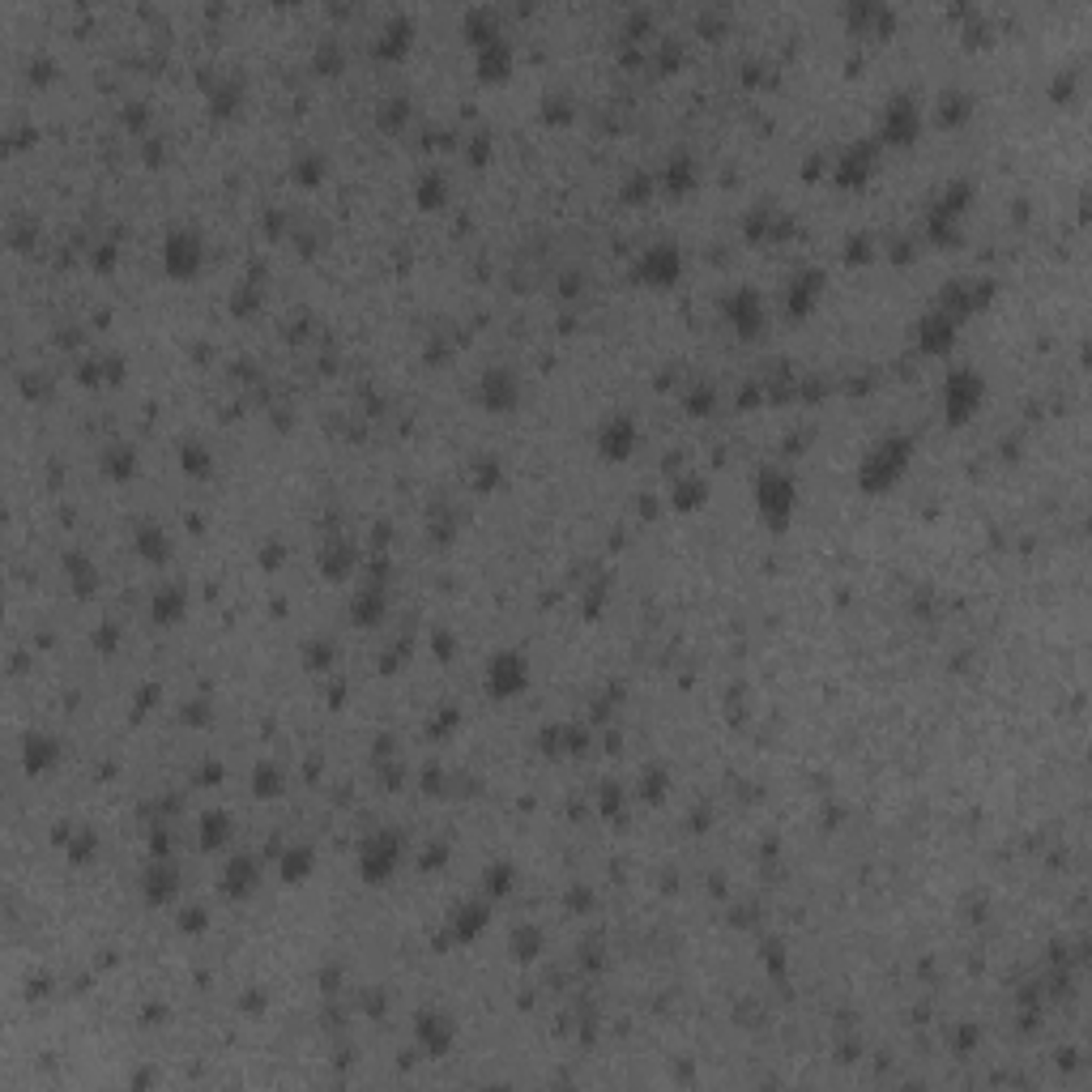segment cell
Here are the masks:
<instances>
[{
  "label": "cell",
  "instance_id": "obj_26",
  "mask_svg": "<svg viewBox=\"0 0 1092 1092\" xmlns=\"http://www.w3.org/2000/svg\"><path fill=\"white\" fill-rule=\"evenodd\" d=\"M415 197H418V205H423V209H439V205H444V197H448L444 176H439V171H427V176L415 183Z\"/></svg>",
  "mask_w": 1092,
  "mask_h": 1092
},
{
  "label": "cell",
  "instance_id": "obj_36",
  "mask_svg": "<svg viewBox=\"0 0 1092 1092\" xmlns=\"http://www.w3.org/2000/svg\"><path fill=\"white\" fill-rule=\"evenodd\" d=\"M183 461H188V470H192V474H205V470H209V453L201 457V453H197V444H183Z\"/></svg>",
  "mask_w": 1092,
  "mask_h": 1092
},
{
  "label": "cell",
  "instance_id": "obj_18",
  "mask_svg": "<svg viewBox=\"0 0 1092 1092\" xmlns=\"http://www.w3.org/2000/svg\"><path fill=\"white\" fill-rule=\"evenodd\" d=\"M145 901L150 905H162V901H171L176 896V870L167 867V858H154V867L145 870Z\"/></svg>",
  "mask_w": 1092,
  "mask_h": 1092
},
{
  "label": "cell",
  "instance_id": "obj_11",
  "mask_svg": "<svg viewBox=\"0 0 1092 1092\" xmlns=\"http://www.w3.org/2000/svg\"><path fill=\"white\" fill-rule=\"evenodd\" d=\"M917 128H922V112L910 103V98H892L884 112V141L892 145H910L917 137Z\"/></svg>",
  "mask_w": 1092,
  "mask_h": 1092
},
{
  "label": "cell",
  "instance_id": "obj_33",
  "mask_svg": "<svg viewBox=\"0 0 1092 1092\" xmlns=\"http://www.w3.org/2000/svg\"><path fill=\"white\" fill-rule=\"evenodd\" d=\"M512 952H517V960H534V956H538V934H534V931H521L517 939H512Z\"/></svg>",
  "mask_w": 1092,
  "mask_h": 1092
},
{
  "label": "cell",
  "instance_id": "obj_17",
  "mask_svg": "<svg viewBox=\"0 0 1092 1092\" xmlns=\"http://www.w3.org/2000/svg\"><path fill=\"white\" fill-rule=\"evenodd\" d=\"M508 64H512V48L503 43V34H495V39L479 43V73H482L486 81H500L503 73H508Z\"/></svg>",
  "mask_w": 1092,
  "mask_h": 1092
},
{
  "label": "cell",
  "instance_id": "obj_31",
  "mask_svg": "<svg viewBox=\"0 0 1092 1092\" xmlns=\"http://www.w3.org/2000/svg\"><path fill=\"white\" fill-rule=\"evenodd\" d=\"M278 789H282V773H278V768H269V764L256 768V794L269 798V794H278Z\"/></svg>",
  "mask_w": 1092,
  "mask_h": 1092
},
{
  "label": "cell",
  "instance_id": "obj_27",
  "mask_svg": "<svg viewBox=\"0 0 1092 1092\" xmlns=\"http://www.w3.org/2000/svg\"><path fill=\"white\" fill-rule=\"evenodd\" d=\"M137 550H141V559H150V564H162V559L171 555L167 538H162L159 525H141V529H137Z\"/></svg>",
  "mask_w": 1092,
  "mask_h": 1092
},
{
  "label": "cell",
  "instance_id": "obj_30",
  "mask_svg": "<svg viewBox=\"0 0 1092 1092\" xmlns=\"http://www.w3.org/2000/svg\"><path fill=\"white\" fill-rule=\"evenodd\" d=\"M103 470L112 474L116 482H128V474L137 470V453H133V448H112V453L103 457Z\"/></svg>",
  "mask_w": 1092,
  "mask_h": 1092
},
{
  "label": "cell",
  "instance_id": "obj_13",
  "mask_svg": "<svg viewBox=\"0 0 1092 1092\" xmlns=\"http://www.w3.org/2000/svg\"><path fill=\"white\" fill-rule=\"evenodd\" d=\"M820 295H824V273H820V269H803L794 282H789L785 308L794 311V316H806V311L820 304Z\"/></svg>",
  "mask_w": 1092,
  "mask_h": 1092
},
{
  "label": "cell",
  "instance_id": "obj_21",
  "mask_svg": "<svg viewBox=\"0 0 1092 1092\" xmlns=\"http://www.w3.org/2000/svg\"><path fill=\"white\" fill-rule=\"evenodd\" d=\"M183 607H188V593H183V585H162L159 593H154V619L159 623H176Z\"/></svg>",
  "mask_w": 1092,
  "mask_h": 1092
},
{
  "label": "cell",
  "instance_id": "obj_35",
  "mask_svg": "<svg viewBox=\"0 0 1092 1092\" xmlns=\"http://www.w3.org/2000/svg\"><path fill=\"white\" fill-rule=\"evenodd\" d=\"M709 406H713V389H696L692 397H687V410H692V415H709Z\"/></svg>",
  "mask_w": 1092,
  "mask_h": 1092
},
{
  "label": "cell",
  "instance_id": "obj_25",
  "mask_svg": "<svg viewBox=\"0 0 1092 1092\" xmlns=\"http://www.w3.org/2000/svg\"><path fill=\"white\" fill-rule=\"evenodd\" d=\"M692 183H696V162L687 159V154H674V159H670V171H666V192L678 197V192H687Z\"/></svg>",
  "mask_w": 1092,
  "mask_h": 1092
},
{
  "label": "cell",
  "instance_id": "obj_8",
  "mask_svg": "<svg viewBox=\"0 0 1092 1092\" xmlns=\"http://www.w3.org/2000/svg\"><path fill=\"white\" fill-rule=\"evenodd\" d=\"M721 311H726V320L734 325V333L747 337V342L764 329V299H760V290H751V287L734 290L726 304H721Z\"/></svg>",
  "mask_w": 1092,
  "mask_h": 1092
},
{
  "label": "cell",
  "instance_id": "obj_12",
  "mask_svg": "<svg viewBox=\"0 0 1092 1092\" xmlns=\"http://www.w3.org/2000/svg\"><path fill=\"white\" fill-rule=\"evenodd\" d=\"M952 337H956V316H952V311H931V316L917 325V346L931 351V354L948 351Z\"/></svg>",
  "mask_w": 1092,
  "mask_h": 1092
},
{
  "label": "cell",
  "instance_id": "obj_16",
  "mask_svg": "<svg viewBox=\"0 0 1092 1092\" xmlns=\"http://www.w3.org/2000/svg\"><path fill=\"white\" fill-rule=\"evenodd\" d=\"M486 913H491V905H479V901L461 905V910L453 913V922H448V934H453V943H470L474 934H482Z\"/></svg>",
  "mask_w": 1092,
  "mask_h": 1092
},
{
  "label": "cell",
  "instance_id": "obj_10",
  "mask_svg": "<svg viewBox=\"0 0 1092 1092\" xmlns=\"http://www.w3.org/2000/svg\"><path fill=\"white\" fill-rule=\"evenodd\" d=\"M517 397H521V384H517V372H508V367H491L479 380V401L491 415H508L517 406Z\"/></svg>",
  "mask_w": 1092,
  "mask_h": 1092
},
{
  "label": "cell",
  "instance_id": "obj_6",
  "mask_svg": "<svg viewBox=\"0 0 1092 1092\" xmlns=\"http://www.w3.org/2000/svg\"><path fill=\"white\" fill-rule=\"evenodd\" d=\"M678 273H683V252H678L670 240L649 244L636 261V278L645 282V287H674Z\"/></svg>",
  "mask_w": 1092,
  "mask_h": 1092
},
{
  "label": "cell",
  "instance_id": "obj_34",
  "mask_svg": "<svg viewBox=\"0 0 1092 1092\" xmlns=\"http://www.w3.org/2000/svg\"><path fill=\"white\" fill-rule=\"evenodd\" d=\"M508 884H512V867H495V870H491V879H486V888H491V896L508 892Z\"/></svg>",
  "mask_w": 1092,
  "mask_h": 1092
},
{
  "label": "cell",
  "instance_id": "obj_4",
  "mask_svg": "<svg viewBox=\"0 0 1092 1092\" xmlns=\"http://www.w3.org/2000/svg\"><path fill=\"white\" fill-rule=\"evenodd\" d=\"M397 867H401V837L389 828L372 832L359 849V875L367 884H389L397 875Z\"/></svg>",
  "mask_w": 1092,
  "mask_h": 1092
},
{
  "label": "cell",
  "instance_id": "obj_9",
  "mask_svg": "<svg viewBox=\"0 0 1092 1092\" xmlns=\"http://www.w3.org/2000/svg\"><path fill=\"white\" fill-rule=\"evenodd\" d=\"M636 418L632 415H610L607 423L598 427V457H607V461H628L632 453H636Z\"/></svg>",
  "mask_w": 1092,
  "mask_h": 1092
},
{
  "label": "cell",
  "instance_id": "obj_37",
  "mask_svg": "<svg viewBox=\"0 0 1092 1092\" xmlns=\"http://www.w3.org/2000/svg\"><path fill=\"white\" fill-rule=\"evenodd\" d=\"M342 60V52L337 48H320V56H316V64H320V73H333V64Z\"/></svg>",
  "mask_w": 1092,
  "mask_h": 1092
},
{
  "label": "cell",
  "instance_id": "obj_22",
  "mask_svg": "<svg viewBox=\"0 0 1092 1092\" xmlns=\"http://www.w3.org/2000/svg\"><path fill=\"white\" fill-rule=\"evenodd\" d=\"M870 159H875V154H870V145H858V150H849L846 159L837 162V183H862V180L870 176Z\"/></svg>",
  "mask_w": 1092,
  "mask_h": 1092
},
{
  "label": "cell",
  "instance_id": "obj_32",
  "mask_svg": "<svg viewBox=\"0 0 1092 1092\" xmlns=\"http://www.w3.org/2000/svg\"><path fill=\"white\" fill-rule=\"evenodd\" d=\"M64 567H73V581H77V589H81V593H90V585H95V567H90L81 555L64 559Z\"/></svg>",
  "mask_w": 1092,
  "mask_h": 1092
},
{
  "label": "cell",
  "instance_id": "obj_5",
  "mask_svg": "<svg viewBox=\"0 0 1092 1092\" xmlns=\"http://www.w3.org/2000/svg\"><path fill=\"white\" fill-rule=\"evenodd\" d=\"M981 397H986V380H981L973 367H956L943 384V410H948V423H969L977 415Z\"/></svg>",
  "mask_w": 1092,
  "mask_h": 1092
},
{
  "label": "cell",
  "instance_id": "obj_14",
  "mask_svg": "<svg viewBox=\"0 0 1092 1092\" xmlns=\"http://www.w3.org/2000/svg\"><path fill=\"white\" fill-rule=\"evenodd\" d=\"M22 760H26V773H48V768L60 764V742L52 734H26L22 742Z\"/></svg>",
  "mask_w": 1092,
  "mask_h": 1092
},
{
  "label": "cell",
  "instance_id": "obj_1",
  "mask_svg": "<svg viewBox=\"0 0 1092 1092\" xmlns=\"http://www.w3.org/2000/svg\"><path fill=\"white\" fill-rule=\"evenodd\" d=\"M913 461V444H910V436H884L879 444H870V453L862 457V465H858V486L867 495H879V491H888L896 479L905 474V465Z\"/></svg>",
  "mask_w": 1092,
  "mask_h": 1092
},
{
  "label": "cell",
  "instance_id": "obj_28",
  "mask_svg": "<svg viewBox=\"0 0 1092 1092\" xmlns=\"http://www.w3.org/2000/svg\"><path fill=\"white\" fill-rule=\"evenodd\" d=\"M704 495H709V486H704V479L700 474H687V479H678L674 482V503L683 512H692V508H700L704 503Z\"/></svg>",
  "mask_w": 1092,
  "mask_h": 1092
},
{
  "label": "cell",
  "instance_id": "obj_2",
  "mask_svg": "<svg viewBox=\"0 0 1092 1092\" xmlns=\"http://www.w3.org/2000/svg\"><path fill=\"white\" fill-rule=\"evenodd\" d=\"M794 500H798V491H794V479H789L785 470H760V479H756V508H760V517L768 521L773 529H785L789 525V512H794Z\"/></svg>",
  "mask_w": 1092,
  "mask_h": 1092
},
{
  "label": "cell",
  "instance_id": "obj_19",
  "mask_svg": "<svg viewBox=\"0 0 1092 1092\" xmlns=\"http://www.w3.org/2000/svg\"><path fill=\"white\" fill-rule=\"evenodd\" d=\"M410 39H415V22H410V17H393V22L384 26V34L375 39V52L389 56V60H397L401 52L410 48Z\"/></svg>",
  "mask_w": 1092,
  "mask_h": 1092
},
{
  "label": "cell",
  "instance_id": "obj_29",
  "mask_svg": "<svg viewBox=\"0 0 1092 1092\" xmlns=\"http://www.w3.org/2000/svg\"><path fill=\"white\" fill-rule=\"evenodd\" d=\"M384 610V589H375V585H367V589L354 598V623H375Z\"/></svg>",
  "mask_w": 1092,
  "mask_h": 1092
},
{
  "label": "cell",
  "instance_id": "obj_15",
  "mask_svg": "<svg viewBox=\"0 0 1092 1092\" xmlns=\"http://www.w3.org/2000/svg\"><path fill=\"white\" fill-rule=\"evenodd\" d=\"M415 1037L427 1045V1054H444L448 1045H453V1020L439 1016V1012H427V1016H418Z\"/></svg>",
  "mask_w": 1092,
  "mask_h": 1092
},
{
  "label": "cell",
  "instance_id": "obj_23",
  "mask_svg": "<svg viewBox=\"0 0 1092 1092\" xmlns=\"http://www.w3.org/2000/svg\"><path fill=\"white\" fill-rule=\"evenodd\" d=\"M311 867H316V858H311L308 846H295V849H287V853L278 858V870H282V879H287V884H299L304 875H311Z\"/></svg>",
  "mask_w": 1092,
  "mask_h": 1092
},
{
  "label": "cell",
  "instance_id": "obj_7",
  "mask_svg": "<svg viewBox=\"0 0 1092 1092\" xmlns=\"http://www.w3.org/2000/svg\"><path fill=\"white\" fill-rule=\"evenodd\" d=\"M201 261H205V244H201L197 231H171L167 244H162V265H167L171 278H197Z\"/></svg>",
  "mask_w": 1092,
  "mask_h": 1092
},
{
  "label": "cell",
  "instance_id": "obj_3",
  "mask_svg": "<svg viewBox=\"0 0 1092 1092\" xmlns=\"http://www.w3.org/2000/svg\"><path fill=\"white\" fill-rule=\"evenodd\" d=\"M529 687V657L521 649H500L486 662V696L491 700H512Z\"/></svg>",
  "mask_w": 1092,
  "mask_h": 1092
},
{
  "label": "cell",
  "instance_id": "obj_20",
  "mask_svg": "<svg viewBox=\"0 0 1092 1092\" xmlns=\"http://www.w3.org/2000/svg\"><path fill=\"white\" fill-rule=\"evenodd\" d=\"M252 884H256V862L247 858V853H235V858L226 862V875H223L226 896H247Z\"/></svg>",
  "mask_w": 1092,
  "mask_h": 1092
},
{
  "label": "cell",
  "instance_id": "obj_24",
  "mask_svg": "<svg viewBox=\"0 0 1092 1092\" xmlns=\"http://www.w3.org/2000/svg\"><path fill=\"white\" fill-rule=\"evenodd\" d=\"M226 841H231V820H226V811H209L205 820H201V846L223 849Z\"/></svg>",
  "mask_w": 1092,
  "mask_h": 1092
}]
</instances>
